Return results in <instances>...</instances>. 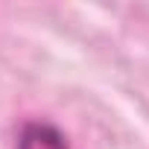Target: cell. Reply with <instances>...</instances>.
I'll return each mask as SVG.
<instances>
[{"label":"cell","instance_id":"1","mask_svg":"<svg viewBox=\"0 0 149 149\" xmlns=\"http://www.w3.org/2000/svg\"><path fill=\"white\" fill-rule=\"evenodd\" d=\"M15 149H70L67 134L50 120H26L15 134Z\"/></svg>","mask_w":149,"mask_h":149}]
</instances>
